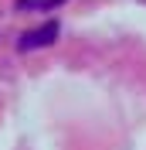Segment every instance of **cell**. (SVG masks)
Returning <instances> with one entry per match:
<instances>
[{
	"label": "cell",
	"mask_w": 146,
	"mask_h": 150,
	"mask_svg": "<svg viewBox=\"0 0 146 150\" xmlns=\"http://www.w3.org/2000/svg\"><path fill=\"white\" fill-rule=\"evenodd\" d=\"M65 0H17V10H51L61 7Z\"/></svg>",
	"instance_id": "7a4b0ae2"
},
{
	"label": "cell",
	"mask_w": 146,
	"mask_h": 150,
	"mask_svg": "<svg viewBox=\"0 0 146 150\" xmlns=\"http://www.w3.org/2000/svg\"><path fill=\"white\" fill-rule=\"evenodd\" d=\"M58 21H48V24H41V28H34V31H27V34L17 41V48L20 51H34V48H48V45H55V38H58Z\"/></svg>",
	"instance_id": "6da1fadb"
}]
</instances>
